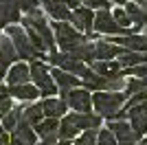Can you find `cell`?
I'll return each mask as SVG.
<instances>
[{"instance_id":"obj_12","label":"cell","mask_w":147,"mask_h":145,"mask_svg":"<svg viewBox=\"0 0 147 145\" xmlns=\"http://www.w3.org/2000/svg\"><path fill=\"white\" fill-rule=\"evenodd\" d=\"M108 40L127 48V51H134V53H147V37L141 33H127V35H117V37H108Z\"/></svg>"},{"instance_id":"obj_3","label":"cell","mask_w":147,"mask_h":145,"mask_svg":"<svg viewBox=\"0 0 147 145\" xmlns=\"http://www.w3.org/2000/svg\"><path fill=\"white\" fill-rule=\"evenodd\" d=\"M51 29L55 33V44L59 46V51H64V53H70L75 46H79L81 42L88 40L81 31H77L73 24H68V22H53Z\"/></svg>"},{"instance_id":"obj_27","label":"cell","mask_w":147,"mask_h":145,"mask_svg":"<svg viewBox=\"0 0 147 145\" xmlns=\"http://www.w3.org/2000/svg\"><path fill=\"white\" fill-rule=\"evenodd\" d=\"M147 90V79L145 77H132L127 79V88H125V95L127 97H134V95H141V92Z\"/></svg>"},{"instance_id":"obj_36","label":"cell","mask_w":147,"mask_h":145,"mask_svg":"<svg viewBox=\"0 0 147 145\" xmlns=\"http://www.w3.org/2000/svg\"><path fill=\"white\" fill-rule=\"evenodd\" d=\"M40 145H73V143H70V141H64V139H59L57 143H44V141H42Z\"/></svg>"},{"instance_id":"obj_17","label":"cell","mask_w":147,"mask_h":145,"mask_svg":"<svg viewBox=\"0 0 147 145\" xmlns=\"http://www.w3.org/2000/svg\"><path fill=\"white\" fill-rule=\"evenodd\" d=\"M51 75H53V79H55V84L57 88H59V92L64 90H73V88H77V86L81 84V79L79 77H75L73 72H66V70H61V68H51Z\"/></svg>"},{"instance_id":"obj_11","label":"cell","mask_w":147,"mask_h":145,"mask_svg":"<svg viewBox=\"0 0 147 145\" xmlns=\"http://www.w3.org/2000/svg\"><path fill=\"white\" fill-rule=\"evenodd\" d=\"M108 127L112 130L119 145H138V136L132 130L129 121H108Z\"/></svg>"},{"instance_id":"obj_29","label":"cell","mask_w":147,"mask_h":145,"mask_svg":"<svg viewBox=\"0 0 147 145\" xmlns=\"http://www.w3.org/2000/svg\"><path fill=\"white\" fill-rule=\"evenodd\" d=\"M97 145H119L117 139H114V134L108 125L105 127H99V134H97Z\"/></svg>"},{"instance_id":"obj_15","label":"cell","mask_w":147,"mask_h":145,"mask_svg":"<svg viewBox=\"0 0 147 145\" xmlns=\"http://www.w3.org/2000/svg\"><path fill=\"white\" fill-rule=\"evenodd\" d=\"M125 51H127V48H123V46H119V44L110 42L108 37H105V40H97V60L99 62L117 60V57H121Z\"/></svg>"},{"instance_id":"obj_41","label":"cell","mask_w":147,"mask_h":145,"mask_svg":"<svg viewBox=\"0 0 147 145\" xmlns=\"http://www.w3.org/2000/svg\"><path fill=\"white\" fill-rule=\"evenodd\" d=\"M145 37H147V31H145Z\"/></svg>"},{"instance_id":"obj_21","label":"cell","mask_w":147,"mask_h":145,"mask_svg":"<svg viewBox=\"0 0 147 145\" xmlns=\"http://www.w3.org/2000/svg\"><path fill=\"white\" fill-rule=\"evenodd\" d=\"M90 68L97 75H101V77H114V75H121L123 72V68L119 66V62L117 60H110V62H92L90 64Z\"/></svg>"},{"instance_id":"obj_40","label":"cell","mask_w":147,"mask_h":145,"mask_svg":"<svg viewBox=\"0 0 147 145\" xmlns=\"http://www.w3.org/2000/svg\"><path fill=\"white\" fill-rule=\"evenodd\" d=\"M112 2H114V5H123V0H112Z\"/></svg>"},{"instance_id":"obj_19","label":"cell","mask_w":147,"mask_h":145,"mask_svg":"<svg viewBox=\"0 0 147 145\" xmlns=\"http://www.w3.org/2000/svg\"><path fill=\"white\" fill-rule=\"evenodd\" d=\"M20 22V9L16 0H0V26Z\"/></svg>"},{"instance_id":"obj_24","label":"cell","mask_w":147,"mask_h":145,"mask_svg":"<svg viewBox=\"0 0 147 145\" xmlns=\"http://www.w3.org/2000/svg\"><path fill=\"white\" fill-rule=\"evenodd\" d=\"M119 66L125 70V68H132V66H141V64H147V55L145 53H134V51H125L121 57H117Z\"/></svg>"},{"instance_id":"obj_26","label":"cell","mask_w":147,"mask_h":145,"mask_svg":"<svg viewBox=\"0 0 147 145\" xmlns=\"http://www.w3.org/2000/svg\"><path fill=\"white\" fill-rule=\"evenodd\" d=\"M22 112H24V108H13L11 112L2 119V123H0V125L5 127L7 132H13V130L18 127V123L22 121Z\"/></svg>"},{"instance_id":"obj_13","label":"cell","mask_w":147,"mask_h":145,"mask_svg":"<svg viewBox=\"0 0 147 145\" xmlns=\"http://www.w3.org/2000/svg\"><path fill=\"white\" fill-rule=\"evenodd\" d=\"M44 7H46V13L55 22H70V16H73V9L64 2V0H42Z\"/></svg>"},{"instance_id":"obj_5","label":"cell","mask_w":147,"mask_h":145,"mask_svg":"<svg viewBox=\"0 0 147 145\" xmlns=\"http://www.w3.org/2000/svg\"><path fill=\"white\" fill-rule=\"evenodd\" d=\"M22 22H24L26 29H33L37 35H40L44 42H46L49 53L57 51V48H55V33H53L51 24L46 22V18H44V13L40 11V9H35V11H31V13H24V20H22Z\"/></svg>"},{"instance_id":"obj_25","label":"cell","mask_w":147,"mask_h":145,"mask_svg":"<svg viewBox=\"0 0 147 145\" xmlns=\"http://www.w3.org/2000/svg\"><path fill=\"white\" fill-rule=\"evenodd\" d=\"M22 119L26 121V123H31V125L35 127L40 121H44L46 117H44V110H42V103H31V106H26L24 112H22Z\"/></svg>"},{"instance_id":"obj_23","label":"cell","mask_w":147,"mask_h":145,"mask_svg":"<svg viewBox=\"0 0 147 145\" xmlns=\"http://www.w3.org/2000/svg\"><path fill=\"white\" fill-rule=\"evenodd\" d=\"M11 134H16L20 141H24L26 145H37V132H35V127L31 125V123H26L24 119L18 123V127L13 130Z\"/></svg>"},{"instance_id":"obj_28","label":"cell","mask_w":147,"mask_h":145,"mask_svg":"<svg viewBox=\"0 0 147 145\" xmlns=\"http://www.w3.org/2000/svg\"><path fill=\"white\" fill-rule=\"evenodd\" d=\"M112 18L117 20V24L121 26V29L129 31V26H132V20H129V16H127V11H125V9H112ZM129 33H132V31H129Z\"/></svg>"},{"instance_id":"obj_32","label":"cell","mask_w":147,"mask_h":145,"mask_svg":"<svg viewBox=\"0 0 147 145\" xmlns=\"http://www.w3.org/2000/svg\"><path fill=\"white\" fill-rule=\"evenodd\" d=\"M84 7L92 11H101V9H110V0H84Z\"/></svg>"},{"instance_id":"obj_20","label":"cell","mask_w":147,"mask_h":145,"mask_svg":"<svg viewBox=\"0 0 147 145\" xmlns=\"http://www.w3.org/2000/svg\"><path fill=\"white\" fill-rule=\"evenodd\" d=\"M9 95L16 97L18 101H35L40 97V90L33 84H22V86H9Z\"/></svg>"},{"instance_id":"obj_39","label":"cell","mask_w":147,"mask_h":145,"mask_svg":"<svg viewBox=\"0 0 147 145\" xmlns=\"http://www.w3.org/2000/svg\"><path fill=\"white\" fill-rule=\"evenodd\" d=\"M138 145H147V136H143V139L138 141Z\"/></svg>"},{"instance_id":"obj_38","label":"cell","mask_w":147,"mask_h":145,"mask_svg":"<svg viewBox=\"0 0 147 145\" xmlns=\"http://www.w3.org/2000/svg\"><path fill=\"white\" fill-rule=\"evenodd\" d=\"M11 145H26V143H24V141H20L16 134H11Z\"/></svg>"},{"instance_id":"obj_43","label":"cell","mask_w":147,"mask_h":145,"mask_svg":"<svg viewBox=\"0 0 147 145\" xmlns=\"http://www.w3.org/2000/svg\"><path fill=\"white\" fill-rule=\"evenodd\" d=\"M73 145H75V143H73Z\"/></svg>"},{"instance_id":"obj_10","label":"cell","mask_w":147,"mask_h":145,"mask_svg":"<svg viewBox=\"0 0 147 145\" xmlns=\"http://www.w3.org/2000/svg\"><path fill=\"white\" fill-rule=\"evenodd\" d=\"M16 60H18V51L13 46L11 37L2 35L0 37V79L7 77V72H9V68L16 64Z\"/></svg>"},{"instance_id":"obj_33","label":"cell","mask_w":147,"mask_h":145,"mask_svg":"<svg viewBox=\"0 0 147 145\" xmlns=\"http://www.w3.org/2000/svg\"><path fill=\"white\" fill-rule=\"evenodd\" d=\"M16 5H18V9H20V11L31 13V11H35V9H37L40 0H16Z\"/></svg>"},{"instance_id":"obj_14","label":"cell","mask_w":147,"mask_h":145,"mask_svg":"<svg viewBox=\"0 0 147 145\" xmlns=\"http://www.w3.org/2000/svg\"><path fill=\"white\" fill-rule=\"evenodd\" d=\"M42 110H44V117H49V119H61V117L68 115V106L64 99H57V97H46L42 99Z\"/></svg>"},{"instance_id":"obj_8","label":"cell","mask_w":147,"mask_h":145,"mask_svg":"<svg viewBox=\"0 0 147 145\" xmlns=\"http://www.w3.org/2000/svg\"><path fill=\"white\" fill-rule=\"evenodd\" d=\"M94 33H103L108 37H117V35H127L129 31L119 26L117 20L112 18L110 9H101V11H94Z\"/></svg>"},{"instance_id":"obj_31","label":"cell","mask_w":147,"mask_h":145,"mask_svg":"<svg viewBox=\"0 0 147 145\" xmlns=\"http://www.w3.org/2000/svg\"><path fill=\"white\" fill-rule=\"evenodd\" d=\"M13 110V103H11V95L9 92H0V121L5 119L9 112Z\"/></svg>"},{"instance_id":"obj_7","label":"cell","mask_w":147,"mask_h":145,"mask_svg":"<svg viewBox=\"0 0 147 145\" xmlns=\"http://www.w3.org/2000/svg\"><path fill=\"white\" fill-rule=\"evenodd\" d=\"M61 99L66 106L75 112H92V92L88 88H73V90H64Z\"/></svg>"},{"instance_id":"obj_30","label":"cell","mask_w":147,"mask_h":145,"mask_svg":"<svg viewBox=\"0 0 147 145\" xmlns=\"http://www.w3.org/2000/svg\"><path fill=\"white\" fill-rule=\"evenodd\" d=\"M97 134L99 130H86V132H81L75 141V145H97Z\"/></svg>"},{"instance_id":"obj_2","label":"cell","mask_w":147,"mask_h":145,"mask_svg":"<svg viewBox=\"0 0 147 145\" xmlns=\"http://www.w3.org/2000/svg\"><path fill=\"white\" fill-rule=\"evenodd\" d=\"M129 97L125 92H94L92 95V112L101 119L110 121L119 110L127 103Z\"/></svg>"},{"instance_id":"obj_9","label":"cell","mask_w":147,"mask_h":145,"mask_svg":"<svg viewBox=\"0 0 147 145\" xmlns=\"http://www.w3.org/2000/svg\"><path fill=\"white\" fill-rule=\"evenodd\" d=\"M70 22H73V26H75L77 31H81L88 40L92 37V31H94V11H92V9H88V7L73 9Z\"/></svg>"},{"instance_id":"obj_22","label":"cell","mask_w":147,"mask_h":145,"mask_svg":"<svg viewBox=\"0 0 147 145\" xmlns=\"http://www.w3.org/2000/svg\"><path fill=\"white\" fill-rule=\"evenodd\" d=\"M35 132H37V136L40 139H51V136H59V119H46L44 121H40L35 125Z\"/></svg>"},{"instance_id":"obj_18","label":"cell","mask_w":147,"mask_h":145,"mask_svg":"<svg viewBox=\"0 0 147 145\" xmlns=\"http://www.w3.org/2000/svg\"><path fill=\"white\" fill-rule=\"evenodd\" d=\"M125 110H127L129 125H132V130L136 132V136L141 141L143 136H147V112H138L134 106H132V108H125Z\"/></svg>"},{"instance_id":"obj_35","label":"cell","mask_w":147,"mask_h":145,"mask_svg":"<svg viewBox=\"0 0 147 145\" xmlns=\"http://www.w3.org/2000/svg\"><path fill=\"white\" fill-rule=\"evenodd\" d=\"M70 9H79V7H84V0H64Z\"/></svg>"},{"instance_id":"obj_6","label":"cell","mask_w":147,"mask_h":145,"mask_svg":"<svg viewBox=\"0 0 147 145\" xmlns=\"http://www.w3.org/2000/svg\"><path fill=\"white\" fill-rule=\"evenodd\" d=\"M5 35L11 37V42H13V46H16V51H18V57H20V60H35V57H42V55L35 51V46L31 44V40H29V35H26V29H24V26L9 24Z\"/></svg>"},{"instance_id":"obj_42","label":"cell","mask_w":147,"mask_h":145,"mask_svg":"<svg viewBox=\"0 0 147 145\" xmlns=\"http://www.w3.org/2000/svg\"><path fill=\"white\" fill-rule=\"evenodd\" d=\"M0 37H2V33H0Z\"/></svg>"},{"instance_id":"obj_37","label":"cell","mask_w":147,"mask_h":145,"mask_svg":"<svg viewBox=\"0 0 147 145\" xmlns=\"http://www.w3.org/2000/svg\"><path fill=\"white\" fill-rule=\"evenodd\" d=\"M134 2H136L138 7H141L143 11H145V18H147V0H134Z\"/></svg>"},{"instance_id":"obj_34","label":"cell","mask_w":147,"mask_h":145,"mask_svg":"<svg viewBox=\"0 0 147 145\" xmlns=\"http://www.w3.org/2000/svg\"><path fill=\"white\" fill-rule=\"evenodd\" d=\"M0 145H11V134L0 125Z\"/></svg>"},{"instance_id":"obj_16","label":"cell","mask_w":147,"mask_h":145,"mask_svg":"<svg viewBox=\"0 0 147 145\" xmlns=\"http://www.w3.org/2000/svg\"><path fill=\"white\" fill-rule=\"evenodd\" d=\"M7 84L9 86H22V84H29L31 79V66H26L24 62H16L9 72H7Z\"/></svg>"},{"instance_id":"obj_1","label":"cell","mask_w":147,"mask_h":145,"mask_svg":"<svg viewBox=\"0 0 147 145\" xmlns=\"http://www.w3.org/2000/svg\"><path fill=\"white\" fill-rule=\"evenodd\" d=\"M103 119L94 112H68L59 121V139L73 141L86 130H99Z\"/></svg>"},{"instance_id":"obj_4","label":"cell","mask_w":147,"mask_h":145,"mask_svg":"<svg viewBox=\"0 0 147 145\" xmlns=\"http://www.w3.org/2000/svg\"><path fill=\"white\" fill-rule=\"evenodd\" d=\"M31 81H33V86H37V90L44 99L57 95V84L44 62H37V60L31 62Z\"/></svg>"}]
</instances>
